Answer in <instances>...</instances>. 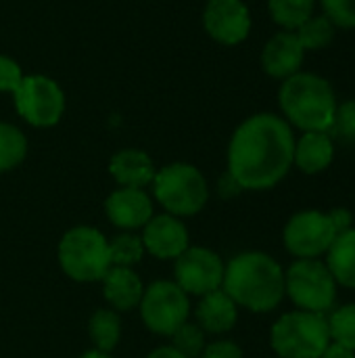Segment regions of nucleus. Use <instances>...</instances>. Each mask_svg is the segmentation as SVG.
Here are the masks:
<instances>
[{
  "label": "nucleus",
  "instance_id": "1",
  "mask_svg": "<svg viewBox=\"0 0 355 358\" xmlns=\"http://www.w3.org/2000/svg\"><path fill=\"white\" fill-rule=\"evenodd\" d=\"M295 134L285 117L255 113L232 134L228 174L241 189L266 191L276 187L293 168Z\"/></svg>",
  "mask_w": 355,
  "mask_h": 358
},
{
  "label": "nucleus",
  "instance_id": "2",
  "mask_svg": "<svg viewBox=\"0 0 355 358\" xmlns=\"http://www.w3.org/2000/svg\"><path fill=\"white\" fill-rule=\"evenodd\" d=\"M222 289L251 313H272L285 298V271L264 252H245L224 266Z\"/></svg>",
  "mask_w": 355,
  "mask_h": 358
},
{
  "label": "nucleus",
  "instance_id": "3",
  "mask_svg": "<svg viewBox=\"0 0 355 358\" xmlns=\"http://www.w3.org/2000/svg\"><path fill=\"white\" fill-rule=\"evenodd\" d=\"M278 105L291 128L301 132H328L339 101L326 78L310 71H297L282 80Z\"/></svg>",
  "mask_w": 355,
  "mask_h": 358
},
{
  "label": "nucleus",
  "instance_id": "4",
  "mask_svg": "<svg viewBox=\"0 0 355 358\" xmlns=\"http://www.w3.org/2000/svg\"><path fill=\"white\" fill-rule=\"evenodd\" d=\"M331 344L326 315L293 310L270 331V346L280 358H320Z\"/></svg>",
  "mask_w": 355,
  "mask_h": 358
},
{
  "label": "nucleus",
  "instance_id": "5",
  "mask_svg": "<svg viewBox=\"0 0 355 358\" xmlns=\"http://www.w3.org/2000/svg\"><path fill=\"white\" fill-rule=\"evenodd\" d=\"M59 262L63 273L80 283L103 281L111 268L109 241L98 229L75 227L59 243Z\"/></svg>",
  "mask_w": 355,
  "mask_h": 358
},
{
  "label": "nucleus",
  "instance_id": "6",
  "mask_svg": "<svg viewBox=\"0 0 355 358\" xmlns=\"http://www.w3.org/2000/svg\"><path fill=\"white\" fill-rule=\"evenodd\" d=\"M337 281L328 266L318 260H295L285 273V296L297 306V310L326 315L337 302Z\"/></svg>",
  "mask_w": 355,
  "mask_h": 358
},
{
  "label": "nucleus",
  "instance_id": "7",
  "mask_svg": "<svg viewBox=\"0 0 355 358\" xmlns=\"http://www.w3.org/2000/svg\"><path fill=\"white\" fill-rule=\"evenodd\" d=\"M155 199L172 216H192L207 203L209 191L203 174L190 164H169L153 178Z\"/></svg>",
  "mask_w": 355,
  "mask_h": 358
},
{
  "label": "nucleus",
  "instance_id": "8",
  "mask_svg": "<svg viewBox=\"0 0 355 358\" xmlns=\"http://www.w3.org/2000/svg\"><path fill=\"white\" fill-rule=\"evenodd\" d=\"M17 113L36 128H50L59 124L65 113V92L48 76H25L13 92Z\"/></svg>",
  "mask_w": 355,
  "mask_h": 358
},
{
  "label": "nucleus",
  "instance_id": "9",
  "mask_svg": "<svg viewBox=\"0 0 355 358\" xmlns=\"http://www.w3.org/2000/svg\"><path fill=\"white\" fill-rule=\"evenodd\" d=\"M337 235V227L328 212L303 210L289 218L282 241L287 252L297 260H312L326 256Z\"/></svg>",
  "mask_w": 355,
  "mask_h": 358
},
{
  "label": "nucleus",
  "instance_id": "10",
  "mask_svg": "<svg viewBox=\"0 0 355 358\" xmlns=\"http://www.w3.org/2000/svg\"><path fill=\"white\" fill-rule=\"evenodd\" d=\"M188 298L172 281L151 283L140 300V315L144 325L157 336H172L188 319Z\"/></svg>",
  "mask_w": 355,
  "mask_h": 358
},
{
  "label": "nucleus",
  "instance_id": "11",
  "mask_svg": "<svg viewBox=\"0 0 355 358\" xmlns=\"http://www.w3.org/2000/svg\"><path fill=\"white\" fill-rule=\"evenodd\" d=\"M176 285L184 294L205 296L222 287L224 262L207 248H186L176 258Z\"/></svg>",
  "mask_w": 355,
  "mask_h": 358
},
{
  "label": "nucleus",
  "instance_id": "12",
  "mask_svg": "<svg viewBox=\"0 0 355 358\" xmlns=\"http://www.w3.org/2000/svg\"><path fill=\"white\" fill-rule=\"evenodd\" d=\"M203 27L220 44L236 46L249 38L251 13L243 0H207Z\"/></svg>",
  "mask_w": 355,
  "mask_h": 358
},
{
  "label": "nucleus",
  "instance_id": "13",
  "mask_svg": "<svg viewBox=\"0 0 355 358\" xmlns=\"http://www.w3.org/2000/svg\"><path fill=\"white\" fill-rule=\"evenodd\" d=\"M142 245L159 260H169V258L176 260L188 248V231L172 214L153 216L144 224Z\"/></svg>",
  "mask_w": 355,
  "mask_h": 358
},
{
  "label": "nucleus",
  "instance_id": "14",
  "mask_svg": "<svg viewBox=\"0 0 355 358\" xmlns=\"http://www.w3.org/2000/svg\"><path fill=\"white\" fill-rule=\"evenodd\" d=\"M303 59L305 50L297 40L295 31L282 29L274 34L262 50V67L270 78L276 80H287L293 73L301 71Z\"/></svg>",
  "mask_w": 355,
  "mask_h": 358
},
{
  "label": "nucleus",
  "instance_id": "15",
  "mask_svg": "<svg viewBox=\"0 0 355 358\" xmlns=\"http://www.w3.org/2000/svg\"><path fill=\"white\" fill-rule=\"evenodd\" d=\"M105 212L115 227L134 231L144 227L153 218V203L142 189L121 187L107 197Z\"/></svg>",
  "mask_w": 355,
  "mask_h": 358
},
{
  "label": "nucleus",
  "instance_id": "16",
  "mask_svg": "<svg viewBox=\"0 0 355 358\" xmlns=\"http://www.w3.org/2000/svg\"><path fill=\"white\" fill-rule=\"evenodd\" d=\"M335 159V141L328 132H303L295 141L293 166L303 174H320Z\"/></svg>",
  "mask_w": 355,
  "mask_h": 358
},
{
  "label": "nucleus",
  "instance_id": "17",
  "mask_svg": "<svg viewBox=\"0 0 355 358\" xmlns=\"http://www.w3.org/2000/svg\"><path fill=\"white\" fill-rule=\"evenodd\" d=\"M109 172L119 187L142 189L153 182L157 170L153 159L140 149H123L111 157Z\"/></svg>",
  "mask_w": 355,
  "mask_h": 358
},
{
  "label": "nucleus",
  "instance_id": "18",
  "mask_svg": "<svg viewBox=\"0 0 355 358\" xmlns=\"http://www.w3.org/2000/svg\"><path fill=\"white\" fill-rule=\"evenodd\" d=\"M236 319H239V308L224 289L205 294L197 306L199 327L207 334H226L236 325Z\"/></svg>",
  "mask_w": 355,
  "mask_h": 358
},
{
  "label": "nucleus",
  "instance_id": "19",
  "mask_svg": "<svg viewBox=\"0 0 355 358\" xmlns=\"http://www.w3.org/2000/svg\"><path fill=\"white\" fill-rule=\"evenodd\" d=\"M103 294L105 300L117 310H132L142 300V283L132 268L111 266L103 277Z\"/></svg>",
  "mask_w": 355,
  "mask_h": 358
},
{
  "label": "nucleus",
  "instance_id": "20",
  "mask_svg": "<svg viewBox=\"0 0 355 358\" xmlns=\"http://www.w3.org/2000/svg\"><path fill=\"white\" fill-rule=\"evenodd\" d=\"M337 281V285L355 289V229L341 233L335 237L333 245L326 252L324 262Z\"/></svg>",
  "mask_w": 355,
  "mask_h": 358
},
{
  "label": "nucleus",
  "instance_id": "21",
  "mask_svg": "<svg viewBox=\"0 0 355 358\" xmlns=\"http://www.w3.org/2000/svg\"><path fill=\"white\" fill-rule=\"evenodd\" d=\"M316 0H268L270 17L285 31H295L314 15Z\"/></svg>",
  "mask_w": 355,
  "mask_h": 358
},
{
  "label": "nucleus",
  "instance_id": "22",
  "mask_svg": "<svg viewBox=\"0 0 355 358\" xmlns=\"http://www.w3.org/2000/svg\"><path fill=\"white\" fill-rule=\"evenodd\" d=\"M88 334L96 346V350L100 352H111L121 336V323H119V315L115 310H107L100 308L92 315L90 325H88Z\"/></svg>",
  "mask_w": 355,
  "mask_h": 358
},
{
  "label": "nucleus",
  "instance_id": "23",
  "mask_svg": "<svg viewBox=\"0 0 355 358\" xmlns=\"http://www.w3.org/2000/svg\"><path fill=\"white\" fill-rule=\"evenodd\" d=\"M337 27L324 15H312L305 23L295 29L297 40L301 42L303 50H322L335 40Z\"/></svg>",
  "mask_w": 355,
  "mask_h": 358
},
{
  "label": "nucleus",
  "instance_id": "24",
  "mask_svg": "<svg viewBox=\"0 0 355 358\" xmlns=\"http://www.w3.org/2000/svg\"><path fill=\"white\" fill-rule=\"evenodd\" d=\"M27 155L25 134L6 122H0V172L17 168Z\"/></svg>",
  "mask_w": 355,
  "mask_h": 358
},
{
  "label": "nucleus",
  "instance_id": "25",
  "mask_svg": "<svg viewBox=\"0 0 355 358\" xmlns=\"http://www.w3.org/2000/svg\"><path fill=\"white\" fill-rule=\"evenodd\" d=\"M326 321L331 342L341 344L355 352V302L335 308Z\"/></svg>",
  "mask_w": 355,
  "mask_h": 358
},
{
  "label": "nucleus",
  "instance_id": "26",
  "mask_svg": "<svg viewBox=\"0 0 355 358\" xmlns=\"http://www.w3.org/2000/svg\"><path fill=\"white\" fill-rule=\"evenodd\" d=\"M109 254H111V266L130 268L132 264L140 262L144 254V245L142 239L136 235H119L109 243Z\"/></svg>",
  "mask_w": 355,
  "mask_h": 358
},
{
  "label": "nucleus",
  "instance_id": "27",
  "mask_svg": "<svg viewBox=\"0 0 355 358\" xmlns=\"http://www.w3.org/2000/svg\"><path fill=\"white\" fill-rule=\"evenodd\" d=\"M172 338H174L172 348H176L182 357L199 358L205 350V336L199 325L184 323L172 334Z\"/></svg>",
  "mask_w": 355,
  "mask_h": 358
},
{
  "label": "nucleus",
  "instance_id": "28",
  "mask_svg": "<svg viewBox=\"0 0 355 358\" xmlns=\"http://www.w3.org/2000/svg\"><path fill=\"white\" fill-rule=\"evenodd\" d=\"M328 134L333 136V141H335V138H339V141L354 143L355 141V99L337 105V111H335V117H333V124H331Z\"/></svg>",
  "mask_w": 355,
  "mask_h": 358
},
{
  "label": "nucleus",
  "instance_id": "29",
  "mask_svg": "<svg viewBox=\"0 0 355 358\" xmlns=\"http://www.w3.org/2000/svg\"><path fill=\"white\" fill-rule=\"evenodd\" d=\"M322 15L341 29H355V0H320Z\"/></svg>",
  "mask_w": 355,
  "mask_h": 358
},
{
  "label": "nucleus",
  "instance_id": "30",
  "mask_svg": "<svg viewBox=\"0 0 355 358\" xmlns=\"http://www.w3.org/2000/svg\"><path fill=\"white\" fill-rule=\"evenodd\" d=\"M25 73L21 71L19 63L6 55H0V92H15L23 82Z\"/></svg>",
  "mask_w": 355,
  "mask_h": 358
},
{
  "label": "nucleus",
  "instance_id": "31",
  "mask_svg": "<svg viewBox=\"0 0 355 358\" xmlns=\"http://www.w3.org/2000/svg\"><path fill=\"white\" fill-rule=\"evenodd\" d=\"M201 358H245L243 350L230 342V340H222V342H213L209 346H205Z\"/></svg>",
  "mask_w": 355,
  "mask_h": 358
},
{
  "label": "nucleus",
  "instance_id": "32",
  "mask_svg": "<svg viewBox=\"0 0 355 358\" xmlns=\"http://www.w3.org/2000/svg\"><path fill=\"white\" fill-rule=\"evenodd\" d=\"M328 214H331V218H333V222H335L339 235L352 229V224H354V214H352L347 208H335V210H331Z\"/></svg>",
  "mask_w": 355,
  "mask_h": 358
},
{
  "label": "nucleus",
  "instance_id": "33",
  "mask_svg": "<svg viewBox=\"0 0 355 358\" xmlns=\"http://www.w3.org/2000/svg\"><path fill=\"white\" fill-rule=\"evenodd\" d=\"M320 358H355V352L354 350H349V348H345V346H341V344L331 342L328 348L322 352V357Z\"/></svg>",
  "mask_w": 355,
  "mask_h": 358
},
{
  "label": "nucleus",
  "instance_id": "34",
  "mask_svg": "<svg viewBox=\"0 0 355 358\" xmlns=\"http://www.w3.org/2000/svg\"><path fill=\"white\" fill-rule=\"evenodd\" d=\"M146 358H186L182 357L176 348H172V346H163V348H157V350H153L151 355Z\"/></svg>",
  "mask_w": 355,
  "mask_h": 358
},
{
  "label": "nucleus",
  "instance_id": "35",
  "mask_svg": "<svg viewBox=\"0 0 355 358\" xmlns=\"http://www.w3.org/2000/svg\"><path fill=\"white\" fill-rule=\"evenodd\" d=\"M80 358H111L107 352H100V350H90V352H84Z\"/></svg>",
  "mask_w": 355,
  "mask_h": 358
}]
</instances>
